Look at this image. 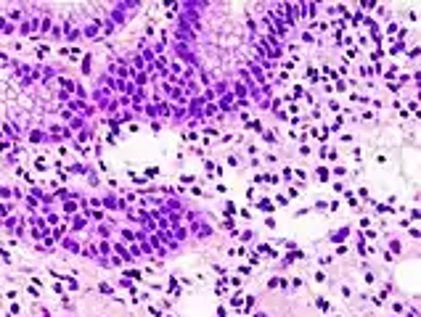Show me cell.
<instances>
[{
    "label": "cell",
    "mask_w": 421,
    "mask_h": 317,
    "mask_svg": "<svg viewBox=\"0 0 421 317\" xmlns=\"http://www.w3.org/2000/svg\"><path fill=\"white\" fill-rule=\"evenodd\" d=\"M347 233H350V227H342V230H336L331 238H334V241H344V238H347Z\"/></svg>",
    "instance_id": "6da1fadb"
},
{
    "label": "cell",
    "mask_w": 421,
    "mask_h": 317,
    "mask_svg": "<svg viewBox=\"0 0 421 317\" xmlns=\"http://www.w3.org/2000/svg\"><path fill=\"white\" fill-rule=\"evenodd\" d=\"M223 214H225V217H236V206H233L231 201L225 204V211H223Z\"/></svg>",
    "instance_id": "7a4b0ae2"
},
{
    "label": "cell",
    "mask_w": 421,
    "mask_h": 317,
    "mask_svg": "<svg viewBox=\"0 0 421 317\" xmlns=\"http://www.w3.org/2000/svg\"><path fill=\"white\" fill-rule=\"evenodd\" d=\"M318 180H328V169H326V166H318Z\"/></svg>",
    "instance_id": "3957f363"
},
{
    "label": "cell",
    "mask_w": 421,
    "mask_h": 317,
    "mask_svg": "<svg viewBox=\"0 0 421 317\" xmlns=\"http://www.w3.org/2000/svg\"><path fill=\"white\" fill-rule=\"evenodd\" d=\"M342 124H344V119H342V116H336V119H334V124H331V130H336V132H339V130H342Z\"/></svg>",
    "instance_id": "277c9868"
},
{
    "label": "cell",
    "mask_w": 421,
    "mask_h": 317,
    "mask_svg": "<svg viewBox=\"0 0 421 317\" xmlns=\"http://www.w3.org/2000/svg\"><path fill=\"white\" fill-rule=\"evenodd\" d=\"M156 175H159V166H148L146 169V177H156Z\"/></svg>",
    "instance_id": "5b68a950"
},
{
    "label": "cell",
    "mask_w": 421,
    "mask_h": 317,
    "mask_svg": "<svg viewBox=\"0 0 421 317\" xmlns=\"http://www.w3.org/2000/svg\"><path fill=\"white\" fill-rule=\"evenodd\" d=\"M376 211H381V214H389V211H392V209H389V206H387V204H379V206H376Z\"/></svg>",
    "instance_id": "8992f818"
},
{
    "label": "cell",
    "mask_w": 421,
    "mask_h": 317,
    "mask_svg": "<svg viewBox=\"0 0 421 317\" xmlns=\"http://www.w3.org/2000/svg\"><path fill=\"white\" fill-rule=\"evenodd\" d=\"M231 304H233V307H238V304H241V293H233V296H231Z\"/></svg>",
    "instance_id": "52a82bcc"
},
{
    "label": "cell",
    "mask_w": 421,
    "mask_h": 317,
    "mask_svg": "<svg viewBox=\"0 0 421 317\" xmlns=\"http://www.w3.org/2000/svg\"><path fill=\"white\" fill-rule=\"evenodd\" d=\"M302 95H305V90H302V87L297 85V87H294V98H302Z\"/></svg>",
    "instance_id": "ba28073f"
}]
</instances>
